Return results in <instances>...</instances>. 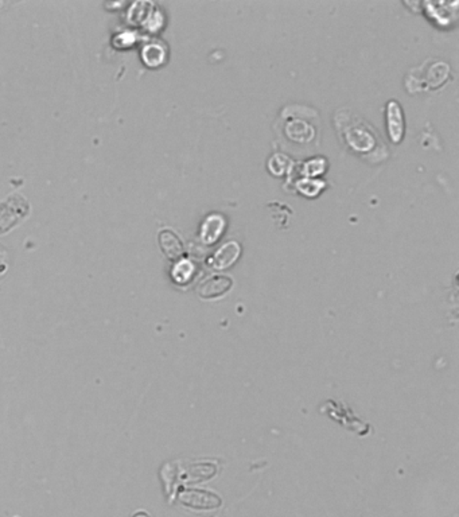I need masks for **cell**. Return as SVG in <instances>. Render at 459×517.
Wrapping results in <instances>:
<instances>
[{
  "instance_id": "13",
  "label": "cell",
  "mask_w": 459,
  "mask_h": 517,
  "mask_svg": "<svg viewBox=\"0 0 459 517\" xmlns=\"http://www.w3.org/2000/svg\"><path fill=\"white\" fill-rule=\"evenodd\" d=\"M325 169H326V161L323 158H316V159L307 161L305 163L303 172H305L306 178H313V176L323 174Z\"/></svg>"
},
{
  "instance_id": "8",
  "label": "cell",
  "mask_w": 459,
  "mask_h": 517,
  "mask_svg": "<svg viewBox=\"0 0 459 517\" xmlns=\"http://www.w3.org/2000/svg\"><path fill=\"white\" fill-rule=\"evenodd\" d=\"M159 244L163 253L172 260H178L185 255L183 242L172 229H162L159 232Z\"/></svg>"
},
{
  "instance_id": "2",
  "label": "cell",
  "mask_w": 459,
  "mask_h": 517,
  "mask_svg": "<svg viewBox=\"0 0 459 517\" xmlns=\"http://www.w3.org/2000/svg\"><path fill=\"white\" fill-rule=\"evenodd\" d=\"M412 71L416 73V76L408 74V81H407V88L411 92H418V91H424L428 88H439L443 85L450 73V67L446 62H439L434 61L432 64L425 62L422 68L414 69Z\"/></svg>"
},
{
  "instance_id": "3",
  "label": "cell",
  "mask_w": 459,
  "mask_h": 517,
  "mask_svg": "<svg viewBox=\"0 0 459 517\" xmlns=\"http://www.w3.org/2000/svg\"><path fill=\"white\" fill-rule=\"evenodd\" d=\"M29 213V203L19 194L10 196L0 203V233L8 232Z\"/></svg>"
},
{
  "instance_id": "10",
  "label": "cell",
  "mask_w": 459,
  "mask_h": 517,
  "mask_svg": "<svg viewBox=\"0 0 459 517\" xmlns=\"http://www.w3.org/2000/svg\"><path fill=\"white\" fill-rule=\"evenodd\" d=\"M296 187L305 196L314 197V196L319 194V192L325 187V182L323 181H317V179H311V178H305V179L296 182Z\"/></svg>"
},
{
  "instance_id": "7",
  "label": "cell",
  "mask_w": 459,
  "mask_h": 517,
  "mask_svg": "<svg viewBox=\"0 0 459 517\" xmlns=\"http://www.w3.org/2000/svg\"><path fill=\"white\" fill-rule=\"evenodd\" d=\"M285 135L296 143H309L316 137V128L302 119L290 117L285 124Z\"/></svg>"
},
{
  "instance_id": "11",
  "label": "cell",
  "mask_w": 459,
  "mask_h": 517,
  "mask_svg": "<svg viewBox=\"0 0 459 517\" xmlns=\"http://www.w3.org/2000/svg\"><path fill=\"white\" fill-rule=\"evenodd\" d=\"M143 58L148 67H158L165 58V51L158 45H150L144 49Z\"/></svg>"
},
{
  "instance_id": "1",
  "label": "cell",
  "mask_w": 459,
  "mask_h": 517,
  "mask_svg": "<svg viewBox=\"0 0 459 517\" xmlns=\"http://www.w3.org/2000/svg\"><path fill=\"white\" fill-rule=\"evenodd\" d=\"M336 127L348 147L364 158H369L373 152L387 151L375 128L348 109L337 111Z\"/></svg>"
},
{
  "instance_id": "14",
  "label": "cell",
  "mask_w": 459,
  "mask_h": 517,
  "mask_svg": "<svg viewBox=\"0 0 459 517\" xmlns=\"http://www.w3.org/2000/svg\"><path fill=\"white\" fill-rule=\"evenodd\" d=\"M191 273H193V266H191V263L183 260V262H179L177 266H176L174 273H173V276H174L176 282L183 283V282H187V279L191 276Z\"/></svg>"
},
{
  "instance_id": "5",
  "label": "cell",
  "mask_w": 459,
  "mask_h": 517,
  "mask_svg": "<svg viewBox=\"0 0 459 517\" xmlns=\"http://www.w3.org/2000/svg\"><path fill=\"white\" fill-rule=\"evenodd\" d=\"M242 253V246L237 242L224 244L211 259V266L214 270H226L236 263Z\"/></svg>"
},
{
  "instance_id": "9",
  "label": "cell",
  "mask_w": 459,
  "mask_h": 517,
  "mask_svg": "<svg viewBox=\"0 0 459 517\" xmlns=\"http://www.w3.org/2000/svg\"><path fill=\"white\" fill-rule=\"evenodd\" d=\"M225 229V218L221 214H211L201 227V239L205 244H214Z\"/></svg>"
},
{
  "instance_id": "6",
  "label": "cell",
  "mask_w": 459,
  "mask_h": 517,
  "mask_svg": "<svg viewBox=\"0 0 459 517\" xmlns=\"http://www.w3.org/2000/svg\"><path fill=\"white\" fill-rule=\"evenodd\" d=\"M232 284V279L228 276H209L198 286V295L205 299L217 298L229 291Z\"/></svg>"
},
{
  "instance_id": "12",
  "label": "cell",
  "mask_w": 459,
  "mask_h": 517,
  "mask_svg": "<svg viewBox=\"0 0 459 517\" xmlns=\"http://www.w3.org/2000/svg\"><path fill=\"white\" fill-rule=\"evenodd\" d=\"M290 166H291V161L290 158H287L285 155L283 154H275L272 155V158L270 159L268 162V169L270 172H272L274 175H283L285 172L290 170Z\"/></svg>"
},
{
  "instance_id": "15",
  "label": "cell",
  "mask_w": 459,
  "mask_h": 517,
  "mask_svg": "<svg viewBox=\"0 0 459 517\" xmlns=\"http://www.w3.org/2000/svg\"><path fill=\"white\" fill-rule=\"evenodd\" d=\"M7 264H8L7 252L4 251V246L0 245V275L5 273V270H7Z\"/></svg>"
},
{
  "instance_id": "4",
  "label": "cell",
  "mask_w": 459,
  "mask_h": 517,
  "mask_svg": "<svg viewBox=\"0 0 459 517\" xmlns=\"http://www.w3.org/2000/svg\"><path fill=\"white\" fill-rule=\"evenodd\" d=\"M387 128H388V135L392 143L399 144L405 131V124H404V115L401 111L400 104L396 100H390L387 104Z\"/></svg>"
}]
</instances>
